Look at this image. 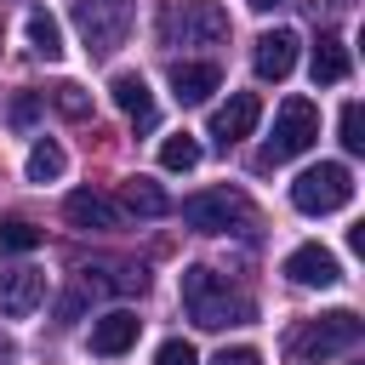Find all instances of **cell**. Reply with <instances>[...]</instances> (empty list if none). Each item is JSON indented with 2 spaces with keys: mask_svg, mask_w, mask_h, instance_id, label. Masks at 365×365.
I'll return each instance as SVG.
<instances>
[{
  "mask_svg": "<svg viewBox=\"0 0 365 365\" xmlns=\"http://www.w3.org/2000/svg\"><path fill=\"white\" fill-rule=\"evenodd\" d=\"M285 279H291V285H308V291H325V285L342 279V262H336L325 245H297V251L285 257Z\"/></svg>",
  "mask_w": 365,
  "mask_h": 365,
  "instance_id": "10",
  "label": "cell"
},
{
  "mask_svg": "<svg viewBox=\"0 0 365 365\" xmlns=\"http://www.w3.org/2000/svg\"><path fill=\"white\" fill-rule=\"evenodd\" d=\"M40 245V228L29 217H0V251H34Z\"/></svg>",
  "mask_w": 365,
  "mask_h": 365,
  "instance_id": "21",
  "label": "cell"
},
{
  "mask_svg": "<svg viewBox=\"0 0 365 365\" xmlns=\"http://www.w3.org/2000/svg\"><path fill=\"white\" fill-rule=\"evenodd\" d=\"M160 29H165V40H182V46H217V40H228V11L217 0H171Z\"/></svg>",
  "mask_w": 365,
  "mask_h": 365,
  "instance_id": "5",
  "label": "cell"
},
{
  "mask_svg": "<svg viewBox=\"0 0 365 365\" xmlns=\"http://www.w3.org/2000/svg\"><path fill=\"white\" fill-rule=\"evenodd\" d=\"M23 29H29V51H34V57H46V63H57V57H63V23H57L46 6H40V11H29V23H23Z\"/></svg>",
  "mask_w": 365,
  "mask_h": 365,
  "instance_id": "18",
  "label": "cell"
},
{
  "mask_svg": "<svg viewBox=\"0 0 365 365\" xmlns=\"http://www.w3.org/2000/svg\"><path fill=\"white\" fill-rule=\"evenodd\" d=\"M154 365H200V354L182 342V336H171V342H160V354H154Z\"/></svg>",
  "mask_w": 365,
  "mask_h": 365,
  "instance_id": "25",
  "label": "cell"
},
{
  "mask_svg": "<svg viewBox=\"0 0 365 365\" xmlns=\"http://www.w3.org/2000/svg\"><path fill=\"white\" fill-rule=\"evenodd\" d=\"M160 165H165V171H194V165H200V137H188V131L165 137V143H160Z\"/></svg>",
  "mask_w": 365,
  "mask_h": 365,
  "instance_id": "20",
  "label": "cell"
},
{
  "mask_svg": "<svg viewBox=\"0 0 365 365\" xmlns=\"http://www.w3.org/2000/svg\"><path fill=\"white\" fill-rule=\"evenodd\" d=\"M182 308H188V319L200 325V331H222V325H251L257 319V302L245 297V291H234L217 268H205V262H194V268H182Z\"/></svg>",
  "mask_w": 365,
  "mask_h": 365,
  "instance_id": "1",
  "label": "cell"
},
{
  "mask_svg": "<svg viewBox=\"0 0 365 365\" xmlns=\"http://www.w3.org/2000/svg\"><path fill=\"white\" fill-rule=\"evenodd\" d=\"M108 91H114V103L131 114L137 131H154V97H148V80H143V74H114Z\"/></svg>",
  "mask_w": 365,
  "mask_h": 365,
  "instance_id": "15",
  "label": "cell"
},
{
  "mask_svg": "<svg viewBox=\"0 0 365 365\" xmlns=\"http://www.w3.org/2000/svg\"><path fill=\"white\" fill-rule=\"evenodd\" d=\"M68 171V154L51 143V137H40L34 148H29V182H57Z\"/></svg>",
  "mask_w": 365,
  "mask_h": 365,
  "instance_id": "19",
  "label": "cell"
},
{
  "mask_svg": "<svg viewBox=\"0 0 365 365\" xmlns=\"http://www.w3.org/2000/svg\"><path fill=\"white\" fill-rule=\"evenodd\" d=\"M297 46H302V40H297L291 29H268V34L257 40V51H251V63H257V80H274V86H279V80L297 68Z\"/></svg>",
  "mask_w": 365,
  "mask_h": 365,
  "instance_id": "12",
  "label": "cell"
},
{
  "mask_svg": "<svg viewBox=\"0 0 365 365\" xmlns=\"http://www.w3.org/2000/svg\"><path fill=\"white\" fill-rule=\"evenodd\" d=\"M336 131H342V148H348V154H365V108H359V103H342Z\"/></svg>",
  "mask_w": 365,
  "mask_h": 365,
  "instance_id": "24",
  "label": "cell"
},
{
  "mask_svg": "<svg viewBox=\"0 0 365 365\" xmlns=\"http://www.w3.org/2000/svg\"><path fill=\"white\" fill-rule=\"evenodd\" d=\"M257 120H262V103H257V91H234L217 114H211V137H217V148L228 154L240 137H251L257 131Z\"/></svg>",
  "mask_w": 365,
  "mask_h": 365,
  "instance_id": "8",
  "label": "cell"
},
{
  "mask_svg": "<svg viewBox=\"0 0 365 365\" xmlns=\"http://www.w3.org/2000/svg\"><path fill=\"white\" fill-rule=\"evenodd\" d=\"M120 211L165 217V211H171V200H165V188H160V182H148V177H125V182H120Z\"/></svg>",
  "mask_w": 365,
  "mask_h": 365,
  "instance_id": "17",
  "label": "cell"
},
{
  "mask_svg": "<svg viewBox=\"0 0 365 365\" xmlns=\"http://www.w3.org/2000/svg\"><path fill=\"white\" fill-rule=\"evenodd\" d=\"M348 200H354V171H348L342 160H319V165H308V171L291 182V205H297L302 217L342 211Z\"/></svg>",
  "mask_w": 365,
  "mask_h": 365,
  "instance_id": "4",
  "label": "cell"
},
{
  "mask_svg": "<svg viewBox=\"0 0 365 365\" xmlns=\"http://www.w3.org/2000/svg\"><path fill=\"white\" fill-rule=\"evenodd\" d=\"M314 137H319V108H314L308 97H285V103H279V120H274V137H268V148H262V165H279V160L308 154Z\"/></svg>",
  "mask_w": 365,
  "mask_h": 365,
  "instance_id": "6",
  "label": "cell"
},
{
  "mask_svg": "<svg viewBox=\"0 0 365 365\" xmlns=\"http://www.w3.org/2000/svg\"><path fill=\"white\" fill-rule=\"evenodd\" d=\"M131 17H137V0H74V29L91 57H114L131 34Z\"/></svg>",
  "mask_w": 365,
  "mask_h": 365,
  "instance_id": "3",
  "label": "cell"
},
{
  "mask_svg": "<svg viewBox=\"0 0 365 365\" xmlns=\"http://www.w3.org/2000/svg\"><path fill=\"white\" fill-rule=\"evenodd\" d=\"M211 365H262V354H257V348H222Z\"/></svg>",
  "mask_w": 365,
  "mask_h": 365,
  "instance_id": "26",
  "label": "cell"
},
{
  "mask_svg": "<svg viewBox=\"0 0 365 365\" xmlns=\"http://www.w3.org/2000/svg\"><path fill=\"white\" fill-rule=\"evenodd\" d=\"M137 331H143V319H137L131 308H114V314H103V319H91V354H103V359H114V354H125V348L137 342Z\"/></svg>",
  "mask_w": 365,
  "mask_h": 365,
  "instance_id": "13",
  "label": "cell"
},
{
  "mask_svg": "<svg viewBox=\"0 0 365 365\" xmlns=\"http://www.w3.org/2000/svg\"><path fill=\"white\" fill-rule=\"evenodd\" d=\"M46 302V274L40 268H0V314L6 319H29Z\"/></svg>",
  "mask_w": 365,
  "mask_h": 365,
  "instance_id": "9",
  "label": "cell"
},
{
  "mask_svg": "<svg viewBox=\"0 0 365 365\" xmlns=\"http://www.w3.org/2000/svg\"><path fill=\"white\" fill-rule=\"evenodd\" d=\"M217 86H222V68H217V63H171V97H177L182 108L205 103Z\"/></svg>",
  "mask_w": 365,
  "mask_h": 365,
  "instance_id": "14",
  "label": "cell"
},
{
  "mask_svg": "<svg viewBox=\"0 0 365 365\" xmlns=\"http://www.w3.org/2000/svg\"><path fill=\"white\" fill-rule=\"evenodd\" d=\"M308 74H314V86H342V80H348V46H342L336 34H319Z\"/></svg>",
  "mask_w": 365,
  "mask_h": 365,
  "instance_id": "16",
  "label": "cell"
},
{
  "mask_svg": "<svg viewBox=\"0 0 365 365\" xmlns=\"http://www.w3.org/2000/svg\"><path fill=\"white\" fill-rule=\"evenodd\" d=\"M359 336H365V319L354 314V308H336V314H319V319H308L302 331H291V359H331V354H348V348H359Z\"/></svg>",
  "mask_w": 365,
  "mask_h": 365,
  "instance_id": "2",
  "label": "cell"
},
{
  "mask_svg": "<svg viewBox=\"0 0 365 365\" xmlns=\"http://www.w3.org/2000/svg\"><path fill=\"white\" fill-rule=\"evenodd\" d=\"M63 217H68L74 228H91V234H108V228H120V222H125L120 200H108V194H91V188L68 194V200H63Z\"/></svg>",
  "mask_w": 365,
  "mask_h": 365,
  "instance_id": "11",
  "label": "cell"
},
{
  "mask_svg": "<svg viewBox=\"0 0 365 365\" xmlns=\"http://www.w3.org/2000/svg\"><path fill=\"white\" fill-rule=\"evenodd\" d=\"M251 11H274V6H285V0H245Z\"/></svg>",
  "mask_w": 365,
  "mask_h": 365,
  "instance_id": "27",
  "label": "cell"
},
{
  "mask_svg": "<svg viewBox=\"0 0 365 365\" xmlns=\"http://www.w3.org/2000/svg\"><path fill=\"white\" fill-rule=\"evenodd\" d=\"M51 103H57V114H68V120H91V97H86V86H74V80L51 86Z\"/></svg>",
  "mask_w": 365,
  "mask_h": 365,
  "instance_id": "22",
  "label": "cell"
},
{
  "mask_svg": "<svg viewBox=\"0 0 365 365\" xmlns=\"http://www.w3.org/2000/svg\"><path fill=\"white\" fill-rule=\"evenodd\" d=\"M182 222L200 228V234H234L251 222V200L240 188H200L182 200Z\"/></svg>",
  "mask_w": 365,
  "mask_h": 365,
  "instance_id": "7",
  "label": "cell"
},
{
  "mask_svg": "<svg viewBox=\"0 0 365 365\" xmlns=\"http://www.w3.org/2000/svg\"><path fill=\"white\" fill-rule=\"evenodd\" d=\"M40 108H46V97H40V91H17V97H11V108H6L11 131H34V125H40Z\"/></svg>",
  "mask_w": 365,
  "mask_h": 365,
  "instance_id": "23",
  "label": "cell"
}]
</instances>
